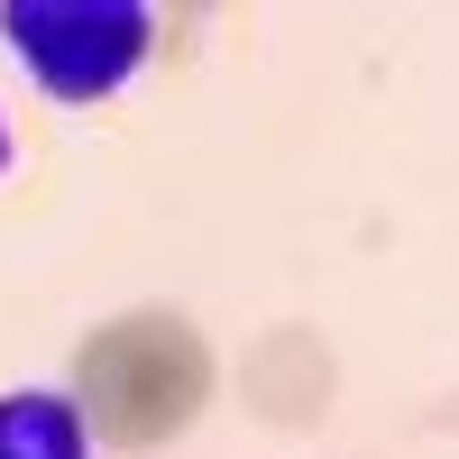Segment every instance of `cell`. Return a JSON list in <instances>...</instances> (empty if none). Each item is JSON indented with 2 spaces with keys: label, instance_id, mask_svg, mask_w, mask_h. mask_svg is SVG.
Masks as SVG:
<instances>
[{
  "label": "cell",
  "instance_id": "obj_1",
  "mask_svg": "<svg viewBox=\"0 0 459 459\" xmlns=\"http://www.w3.org/2000/svg\"><path fill=\"white\" fill-rule=\"evenodd\" d=\"M0 37L19 47L28 83L47 101L83 110V101H110L147 65L157 10H147V0H10V10H0Z\"/></svg>",
  "mask_w": 459,
  "mask_h": 459
},
{
  "label": "cell",
  "instance_id": "obj_2",
  "mask_svg": "<svg viewBox=\"0 0 459 459\" xmlns=\"http://www.w3.org/2000/svg\"><path fill=\"white\" fill-rule=\"evenodd\" d=\"M0 459H92L83 404L56 386H10L0 395Z\"/></svg>",
  "mask_w": 459,
  "mask_h": 459
},
{
  "label": "cell",
  "instance_id": "obj_3",
  "mask_svg": "<svg viewBox=\"0 0 459 459\" xmlns=\"http://www.w3.org/2000/svg\"><path fill=\"white\" fill-rule=\"evenodd\" d=\"M0 175H10V120H0Z\"/></svg>",
  "mask_w": 459,
  "mask_h": 459
}]
</instances>
